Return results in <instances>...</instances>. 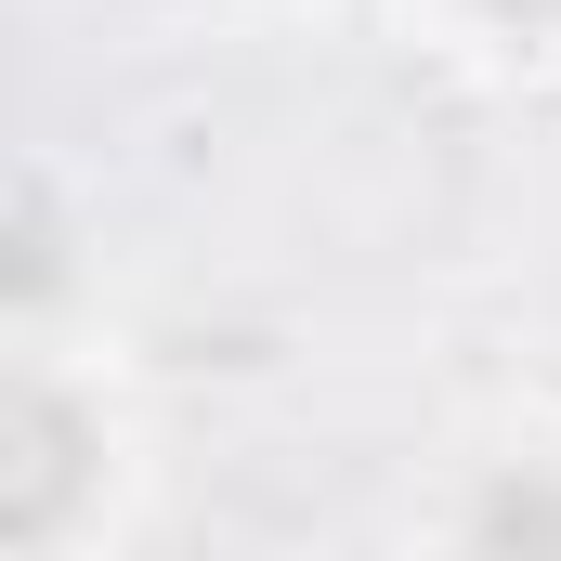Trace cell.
<instances>
[{"mask_svg":"<svg viewBox=\"0 0 561 561\" xmlns=\"http://www.w3.org/2000/svg\"><path fill=\"white\" fill-rule=\"evenodd\" d=\"M13 444H26L13 536H53V510H66V444H79V431H66V405H53V392H26V405H13Z\"/></svg>","mask_w":561,"mask_h":561,"instance_id":"obj_1","label":"cell"},{"mask_svg":"<svg viewBox=\"0 0 561 561\" xmlns=\"http://www.w3.org/2000/svg\"><path fill=\"white\" fill-rule=\"evenodd\" d=\"M483 13H510V26H561V0H483Z\"/></svg>","mask_w":561,"mask_h":561,"instance_id":"obj_3","label":"cell"},{"mask_svg":"<svg viewBox=\"0 0 561 561\" xmlns=\"http://www.w3.org/2000/svg\"><path fill=\"white\" fill-rule=\"evenodd\" d=\"M483 561H561V483L549 470H523V483L483 496Z\"/></svg>","mask_w":561,"mask_h":561,"instance_id":"obj_2","label":"cell"}]
</instances>
